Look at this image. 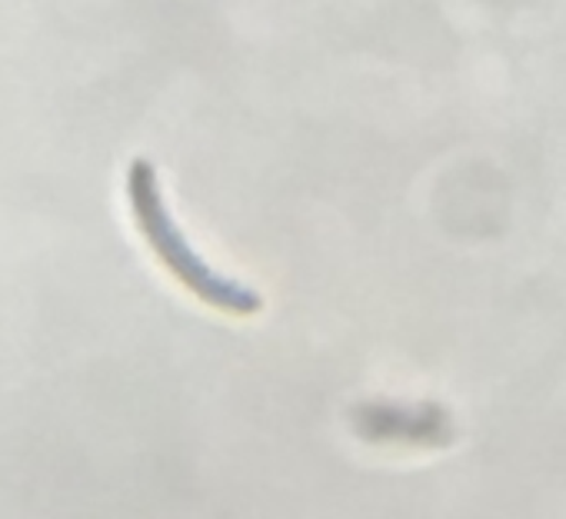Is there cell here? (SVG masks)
I'll return each instance as SVG.
<instances>
[{
    "instance_id": "cell-1",
    "label": "cell",
    "mask_w": 566,
    "mask_h": 519,
    "mask_svg": "<svg viewBox=\"0 0 566 519\" xmlns=\"http://www.w3.org/2000/svg\"><path fill=\"white\" fill-rule=\"evenodd\" d=\"M124 193H127V210L144 246L154 253L164 274H170L193 300H200L210 310H220L227 317H243V320L263 310V297L250 284L217 271L190 243V236L184 233L180 220L174 216L167 203L160 173L147 157L130 160L127 177H124Z\"/></svg>"
}]
</instances>
